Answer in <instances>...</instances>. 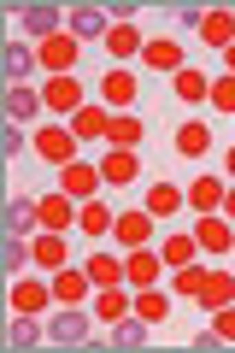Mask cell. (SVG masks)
Returning a JSON list of instances; mask_svg holds the SVG:
<instances>
[{
	"label": "cell",
	"mask_w": 235,
	"mask_h": 353,
	"mask_svg": "<svg viewBox=\"0 0 235 353\" xmlns=\"http://www.w3.org/2000/svg\"><path fill=\"white\" fill-rule=\"evenodd\" d=\"M112 347H118V353H141V347H147V318H141V324H136V318H118Z\"/></svg>",
	"instance_id": "cell-29"
},
{
	"label": "cell",
	"mask_w": 235,
	"mask_h": 353,
	"mask_svg": "<svg viewBox=\"0 0 235 353\" xmlns=\"http://www.w3.org/2000/svg\"><path fill=\"white\" fill-rule=\"evenodd\" d=\"M59 24H65V12L59 6H53V0H41V6H18V30H24V36H59Z\"/></svg>",
	"instance_id": "cell-10"
},
{
	"label": "cell",
	"mask_w": 235,
	"mask_h": 353,
	"mask_svg": "<svg viewBox=\"0 0 235 353\" xmlns=\"http://www.w3.org/2000/svg\"><path fill=\"white\" fill-rule=\"evenodd\" d=\"M200 289H206V271H194V265L171 271V294H176V301H200Z\"/></svg>",
	"instance_id": "cell-35"
},
{
	"label": "cell",
	"mask_w": 235,
	"mask_h": 353,
	"mask_svg": "<svg viewBox=\"0 0 235 353\" xmlns=\"http://www.w3.org/2000/svg\"><path fill=\"white\" fill-rule=\"evenodd\" d=\"M141 65L176 77V71H183V48H176V41H147V48H141Z\"/></svg>",
	"instance_id": "cell-23"
},
{
	"label": "cell",
	"mask_w": 235,
	"mask_h": 353,
	"mask_svg": "<svg viewBox=\"0 0 235 353\" xmlns=\"http://www.w3.org/2000/svg\"><path fill=\"white\" fill-rule=\"evenodd\" d=\"M106 53H112V59H136V53H141V30L136 24H112L106 30Z\"/></svg>",
	"instance_id": "cell-28"
},
{
	"label": "cell",
	"mask_w": 235,
	"mask_h": 353,
	"mask_svg": "<svg viewBox=\"0 0 235 353\" xmlns=\"http://www.w3.org/2000/svg\"><path fill=\"white\" fill-rule=\"evenodd\" d=\"M206 148H212V130L206 124H183V130H176V153H183V159H206Z\"/></svg>",
	"instance_id": "cell-31"
},
{
	"label": "cell",
	"mask_w": 235,
	"mask_h": 353,
	"mask_svg": "<svg viewBox=\"0 0 235 353\" xmlns=\"http://www.w3.org/2000/svg\"><path fill=\"white\" fill-rule=\"evenodd\" d=\"M194 241H200V253H229V248H235V230H229V218L200 212V218H194Z\"/></svg>",
	"instance_id": "cell-8"
},
{
	"label": "cell",
	"mask_w": 235,
	"mask_h": 353,
	"mask_svg": "<svg viewBox=\"0 0 235 353\" xmlns=\"http://www.w3.org/2000/svg\"><path fill=\"white\" fill-rule=\"evenodd\" d=\"M106 183L100 176V165H88V159H71V165H59V189L71 194V201H94V189Z\"/></svg>",
	"instance_id": "cell-6"
},
{
	"label": "cell",
	"mask_w": 235,
	"mask_h": 353,
	"mask_svg": "<svg viewBox=\"0 0 235 353\" xmlns=\"http://www.w3.org/2000/svg\"><path fill=\"white\" fill-rule=\"evenodd\" d=\"M83 271H88V283H94V289H118V283H124V259H118V253H88V265H83Z\"/></svg>",
	"instance_id": "cell-18"
},
{
	"label": "cell",
	"mask_w": 235,
	"mask_h": 353,
	"mask_svg": "<svg viewBox=\"0 0 235 353\" xmlns=\"http://www.w3.org/2000/svg\"><path fill=\"white\" fill-rule=\"evenodd\" d=\"M194 253H200V241H194V230H176V236H165V248H159V259H165V271H183V265H194Z\"/></svg>",
	"instance_id": "cell-21"
},
{
	"label": "cell",
	"mask_w": 235,
	"mask_h": 353,
	"mask_svg": "<svg viewBox=\"0 0 235 353\" xmlns=\"http://www.w3.org/2000/svg\"><path fill=\"white\" fill-rule=\"evenodd\" d=\"M41 324H36V312H12V324H6V347L12 353H30V347H41Z\"/></svg>",
	"instance_id": "cell-19"
},
{
	"label": "cell",
	"mask_w": 235,
	"mask_h": 353,
	"mask_svg": "<svg viewBox=\"0 0 235 353\" xmlns=\"http://www.w3.org/2000/svg\"><path fill=\"white\" fill-rule=\"evenodd\" d=\"M223 218H229V224H235V183H229V189H223Z\"/></svg>",
	"instance_id": "cell-43"
},
{
	"label": "cell",
	"mask_w": 235,
	"mask_h": 353,
	"mask_svg": "<svg viewBox=\"0 0 235 353\" xmlns=\"http://www.w3.org/2000/svg\"><path fill=\"white\" fill-rule=\"evenodd\" d=\"M36 218H41V230H65V224H76V201L71 194H41L36 201Z\"/></svg>",
	"instance_id": "cell-15"
},
{
	"label": "cell",
	"mask_w": 235,
	"mask_h": 353,
	"mask_svg": "<svg viewBox=\"0 0 235 353\" xmlns=\"http://www.w3.org/2000/svg\"><path fill=\"white\" fill-rule=\"evenodd\" d=\"M76 224H83V236H112V224H118V212H112L106 201H76Z\"/></svg>",
	"instance_id": "cell-17"
},
{
	"label": "cell",
	"mask_w": 235,
	"mask_h": 353,
	"mask_svg": "<svg viewBox=\"0 0 235 353\" xmlns=\"http://www.w3.org/2000/svg\"><path fill=\"white\" fill-rule=\"evenodd\" d=\"M24 124H6V130H0V148H6V153H12V159H18V153H24Z\"/></svg>",
	"instance_id": "cell-40"
},
{
	"label": "cell",
	"mask_w": 235,
	"mask_h": 353,
	"mask_svg": "<svg viewBox=\"0 0 235 353\" xmlns=\"http://www.w3.org/2000/svg\"><path fill=\"white\" fill-rule=\"evenodd\" d=\"M165 277V259H159V253H153V248H130L124 253V283H130V289H153V283H159Z\"/></svg>",
	"instance_id": "cell-3"
},
{
	"label": "cell",
	"mask_w": 235,
	"mask_h": 353,
	"mask_svg": "<svg viewBox=\"0 0 235 353\" xmlns=\"http://www.w3.org/2000/svg\"><path fill=\"white\" fill-rule=\"evenodd\" d=\"M212 318H218V324H212V330H218L223 341H235V301H229V306H218V312H212Z\"/></svg>",
	"instance_id": "cell-41"
},
{
	"label": "cell",
	"mask_w": 235,
	"mask_h": 353,
	"mask_svg": "<svg viewBox=\"0 0 235 353\" xmlns=\"http://www.w3.org/2000/svg\"><path fill=\"white\" fill-rule=\"evenodd\" d=\"M153 224H159V218L147 212V206H130V212H118V224H112V236H118V248H147L153 241Z\"/></svg>",
	"instance_id": "cell-2"
},
{
	"label": "cell",
	"mask_w": 235,
	"mask_h": 353,
	"mask_svg": "<svg viewBox=\"0 0 235 353\" xmlns=\"http://www.w3.org/2000/svg\"><path fill=\"white\" fill-rule=\"evenodd\" d=\"M0 65H6V77H12V83H24L30 71H36V48H24V41H6V53H0Z\"/></svg>",
	"instance_id": "cell-27"
},
{
	"label": "cell",
	"mask_w": 235,
	"mask_h": 353,
	"mask_svg": "<svg viewBox=\"0 0 235 353\" xmlns=\"http://www.w3.org/2000/svg\"><path fill=\"white\" fill-rule=\"evenodd\" d=\"M229 301H235V277H229V271H206L200 306H206V312H218V306H229Z\"/></svg>",
	"instance_id": "cell-26"
},
{
	"label": "cell",
	"mask_w": 235,
	"mask_h": 353,
	"mask_svg": "<svg viewBox=\"0 0 235 353\" xmlns=\"http://www.w3.org/2000/svg\"><path fill=\"white\" fill-rule=\"evenodd\" d=\"M48 294H53V277L48 283H12V312H48Z\"/></svg>",
	"instance_id": "cell-24"
},
{
	"label": "cell",
	"mask_w": 235,
	"mask_h": 353,
	"mask_svg": "<svg viewBox=\"0 0 235 353\" xmlns=\"http://www.w3.org/2000/svg\"><path fill=\"white\" fill-rule=\"evenodd\" d=\"M36 112H48L36 88H24V83H12V88H6V124H30Z\"/></svg>",
	"instance_id": "cell-20"
},
{
	"label": "cell",
	"mask_w": 235,
	"mask_h": 353,
	"mask_svg": "<svg viewBox=\"0 0 235 353\" xmlns=\"http://www.w3.org/2000/svg\"><path fill=\"white\" fill-rule=\"evenodd\" d=\"M41 106L48 112H83V83L76 77H48V88H41Z\"/></svg>",
	"instance_id": "cell-9"
},
{
	"label": "cell",
	"mask_w": 235,
	"mask_h": 353,
	"mask_svg": "<svg viewBox=\"0 0 235 353\" xmlns=\"http://www.w3.org/2000/svg\"><path fill=\"white\" fill-rule=\"evenodd\" d=\"M88 289H94L88 271H53V301H59V306H76Z\"/></svg>",
	"instance_id": "cell-25"
},
{
	"label": "cell",
	"mask_w": 235,
	"mask_h": 353,
	"mask_svg": "<svg viewBox=\"0 0 235 353\" xmlns=\"http://www.w3.org/2000/svg\"><path fill=\"white\" fill-rule=\"evenodd\" d=\"M200 41H206V48H235V12H223V6H212L206 18H200Z\"/></svg>",
	"instance_id": "cell-14"
},
{
	"label": "cell",
	"mask_w": 235,
	"mask_h": 353,
	"mask_svg": "<svg viewBox=\"0 0 235 353\" xmlns=\"http://www.w3.org/2000/svg\"><path fill=\"white\" fill-rule=\"evenodd\" d=\"M100 176H106L112 189L136 183V176H141V153L136 148H106V153H100Z\"/></svg>",
	"instance_id": "cell-7"
},
{
	"label": "cell",
	"mask_w": 235,
	"mask_h": 353,
	"mask_svg": "<svg viewBox=\"0 0 235 353\" xmlns=\"http://www.w3.org/2000/svg\"><path fill=\"white\" fill-rule=\"evenodd\" d=\"M141 206H147L153 218H176V212H183V194H176L171 183H153V189H147V201H141Z\"/></svg>",
	"instance_id": "cell-32"
},
{
	"label": "cell",
	"mask_w": 235,
	"mask_h": 353,
	"mask_svg": "<svg viewBox=\"0 0 235 353\" xmlns=\"http://www.w3.org/2000/svg\"><path fill=\"white\" fill-rule=\"evenodd\" d=\"M76 148H83V141H76L71 130H41V136H36V153H41L48 165H71Z\"/></svg>",
	"instance_id": "cell-13"
},
{
	"label": "cell",
	"mask_w": 235,
	"mask_h": 353,
	"mask_svg": "<svg viewBox=\"0 0 235 353\" xmlns=\"http://www.w3.org/2000/svg\"><path fill=\"white\" fill-rule=\"evenodd\" d=\"M106 130H112V112L100 101H88L83 112H71V136L83 141V148H88V141H106Z\"/></svg>",
	"instance_id": "cell-12"
},
{
	"label": "cell",
	"mask_w": 235,
	"mask_h": 353,
	"mask_svg": "<svg viewBox=\"0 0 235 353\" xmlns=\"http://www.w3.org/2000/svg\"><path fill=\"white\" fill-rule=\"evenodd\" d=\"M65 24H71L76 41H83V36H100V41H106V6H71Z\"/></svg>",
	"instance_id": "cell-22"
},
{
	"label": "cell",
	"mask_w": 235,
	"mask_h": 353,
	"mask_svg": "<svg viewBox=\"0 0 235 353\" xmlns=\"http://www.w3.org/2000/svg\"><path fill=\"white\" fill-rule=\"evenodd\" d=\"M24 265H36L30 241L24 236H6V248H0V271H24Z\"/></svg>",
	"instance_id": "cell-36"
},
{
	"label": "cell",
	"mask_w": 235,
	"mask_h": 353,
	"mask_svg": "<svg viewBox=\"0 0 235 353\" xmlns=\"http://www.w3.org/2000/svg\"><path fill=\"white\" fill-rule=\"evenodd\" d=\"M0 230H6V236H30V230H41V218H36V201L12 194V201H6V212H0Z\"/></svg>",
	"instance_id": "cell-16"
},
{
	"label": "cell",
	"mask_w": 235,
	"mask_h": 353,
	"mask_svg": "<svg viewBox=\"0 0 235 353\" xmlns=\"http://www.w3.org/2000/svg\"><path fill=\"white\" fill-rule=\"evenodd\" d=\"M188 201H194V212H218V206H223V183H218V176H194Z\"/></svg>",
	"instance_id": "cell-34"
},
{
	"label": "cell",
	"mask_w": 235,
	"mask_h": 353,
	"mask_svg": "<svg viewBox=\"0 0 235 353\" xmlns=\"http://www.w3.org/2000/svg\"><path fill=\"white\" fill-rule=\"evenodd\" d=\"M212 106H218V112H235V77L212 83Z\"/></svg>",
	"instance_id": "cell-39"
},
{
	"label": "cell",
	"mask_w": 235,
	"mask_h": 353,
	"mask_svg": "<svg viewBox=\"0 0 235 353\" xmlns=\"http://www.w3.org/2000/svg\"><path fill=\"white\" fill-rule=\"evenodd\" d=\"M136 94H141V83L124 71V65H112V71L100 77V106H106V112H130V106H136Z\"/></svg>",
	"instance_id": "cell-1"
},
{
	"label": "cell",
	"mask_w": 235,
	"mask_h": 353,
	"mask_svg": "<svg viewBox=\"0 0 235 353\" xmlns=\"http://www.w3.org/2000/svg\"><path fill=\"white\" fill-rule=\"evenodd\" d=\"M130 306H136V301H130L124 289H100V294H94V312H100V318H124Z\"/></svg>",
	"instance_id": "cell-37"
},
{
	"label": "cell",
	"mask_w": 235,
	"mask_h": 353,
	"mask_svg": "<svg viewBox=\"0 0 235 353\" xmlns=\"http://www.w3.org/2000/svg\"><path fill=\"white\" fill-rule=\"evenodd\" d=\"M30 253H36L41 271H65V265H71V241H65V230H41V236L30 241Z\"/></svg>",
	"instance_id": "cell-11"
},
{
	"label": "cell",
	"mask_w": 235,
	"mask_h": 353,
	"mask_svg": "<svg viewBox=\"0 0 235 353\" xmlns=\"http://www.w3.org/2000/svg\"><path fill=\"white\" fill-rule=\"evenodd\" d=\"M223 171H229V176H235V148H229V153H223Z\"/></svg>",
	"instance_id": "cell-44"
},
{
	"label": "cell",
	"mask_w": 235,
	"mask_h": 353,
	"mask_svg": "<svg viewBox=\"0 0 235 353\" xmlns=\"http://www.w3.org/2000/svg\"><path fill=\"white\" fill-rule=\"evenodd\" d=\"M223 65H229V77H235V48H223Z\"/></svg>",
	"instance_id": "cell-45"
},
{
	"label": "cell",
	"mask_w": 235,
	"mask_h": 353,
	"mask_svg": "<svg viewBox=\"0 0 235 353\" xmlns=\"http://www.w3.org/2000/svg\"><path fill=\"white\" fill-rule=\"evenodd\" d=\"M136 318H147V324H153V318H165V294L159 289H141L136 294Z\"/></svg>",
	"instance_id": "cell-38"
},
{
	"label": "cell",
	"mask_w": 235,
	"mask_h": 353,
	"mask_svg": "<svg viewBox=\"0 0 235 353\" xmlns=\"http://www.w3.org/2000/svg\"><path fill=\"white\" fill-rule=\"evenodd\" d=\"M171 88L183 94V101H212V83H206V77L194 71V65H183V71L171 77Z\"/></svg>",
	"instance_id": "cell-33"
},
{
	"label": "cell",
	"mask_w": 235,
	"mask_h": 353,
	"mask_svg": "<svg viewBox=\"0 0 235 353\" xmlns=\"http://www.w3.org/2000/svg\"><path fill=\"white\" fill-rule=\"evenodd\" d=\"M106 141H112V148H141V118L136 112H112Z\"/></svg>",
	"instance_id": "cell-30"
},
{
	"label": "cell",
	"mask_w": 235,
	"mask_h": 353,
	"mask_svg": "<svg viewBox=\"0 0 235 353\" xmlns=\"http://www.w3.org/2000/svg\"><path fill=\"white\" fill-rule=\"evenodd\" d=\"M218 347H229V341H223L218 330H206V336H194V353H218Z\"/></svg>",
	"instance_id": "cell-42"
},
{
	"label": "cell",
	"mask_w": 235,
	"mask_h": 353,
	"mask_svg": "<svg viewBox=\"0 0 235 353\" xmlns=\"http://www.w3.org/2000/svg\"><path fill=\"white\" fill-rule=\"evenodd\" d=\"M48 341H59V347H88V341H94V330H88V312L65 306L59 318H48Z\"/></svg>",
	"instance_id": "cell-4"
},
{
	"label": "cell",
	"mask_w": 235,
	"mask_h": 353,
	"mask_svg": "<svg viewBox=\"0 0 235 353\" xmlns=\"http://www.w3.org/2000/svg\"><path fill=\"white\" fill-rule=\"evenodd\" d=\"M76 48H83L76 36H48V41H36V59H41V71H48V77H71Z\"/></svg>",
	"instance_id": "cell-5"
}]
</instances>
